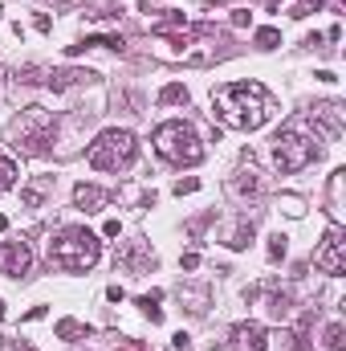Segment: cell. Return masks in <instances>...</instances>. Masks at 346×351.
Returning a JSON list of instances; mask_svg holds the SVG:
<instances>
[{
    "instance_id": "4fadbf2b",
    "label": "cell",
    "mask_w": 346,
    "mask_h": 351,
    "mask_svg": "<svg viewBox=\"0 0 346 351\" xmlns=\"http://www.w3.org/2000/svg\"><path fill=\"white\" fill-rule=\"evenodd\" d=\"M49 192H53V176H37V180L21 192V200H25L29 208H41V200H45Z\"/></svg>"
},
{
    "instance_id": "f546056e",
    "label": "cell",
    "mask_w": 346,
    "mask_h": 351,
    "mask_svg": "<svg viewBox=\"0 0 346 351\" xmlns=\"http://www.w3.org/2000/svg\"><path fill=\"white\" fill-rule=\"evenodd\" d=\"M102 233H106V237H118V233H122V225H118V221H106V225H102Z\"/></svg>"
},
{
    "instance_id": "603a6c76",
    "label": "cell",
    "mask_w": 346,
    "mask_h": 351,
    "mask_svg": "<svg viewBox=\"0 0 346 351\" xmlns=\"http://www.w3.org/2000/svg\"><path fill=\"white\" fill-rule=\"evenodd\" d=\"M257 45L261 49H277L281 45V33L277 29H257Z\"/></svg>"
},
{
    "instance_id": "6da1fadb",
    "label": "cell",
    "mask_w": 346,
    "mask_h": 351,
    "mask_svg": "<svg viewBox=\"0 0 346 351\" xmlns=\"http://www.w3.org/2000/svg\"><path fill=\"white\" fill-rule=\"evenodd\" d=\"M212 110L232 131H257L273 114V98L261 82H228L212 94Z\"/></svg>"
},
{
    "instance_id": "277c9868",
    "label": "cell",
    "mask_w": 346,
    "mask_h": 351,
    "mask_svg": "<svg viewBox=\"0 0 346 351\" xmlns=\"http://www.w3.org/2000/svg\"><path fill=\"white\" fill-rule=\"evenodd\" d=\"M155 152H159L168 164H175V168H183V164L196 168V164L204 160V143H200V135H196L187 123H179V119L155 127Z\"/></svg>"
},
{
    "instance_id": "7402d4cb",
    "label": "cell",
    "mask_w": 346,
    "mask_h": 351,
    "mask_svg": "<svg viewBox=\"0 0 346 351\" xmlns=\"http://www.w3.org/2000/svg\"><path fill=\"white\" fill-rule=\"evenodd\" d=\"M57 335H62V339H78V335H86V327H82L78 319H62V323H57Z\"/></svg>"
},
{
    "instance_id": "ba28073f",
    "label": "cell",
    "mask_w": 346,
    "mask_h": 351,
    "mask_svg": "<svg viewBox=\"0 0 346 351\" xmlns=\"http://www.w3.org/2000/svg\"><path fill=\"white\" fill-rule=\"evenodd\" d=\"M29 265H33V254H29L25 241H8V245L0 250V274L21 278V274H29Z\"/></svg>"
},
{
    "instance_id": "1f68e13d",
    "label": "cell",
    "mask_w": 346,
    "mask_h": 351,
    "mask_svg": "<svg viewBox=\"0 0 346 351\" xmlns=\"http://www.w3.org/2000/svg\"><path fill=\"white\" fill-rule=\"evenodd\" d=\"M261 4H265V8H281V0H261Z\"/></svg>"
},
{
    "instance_id": "d6986e66",
    "label": "cell",
    "mask_w": 346,
    "mask_h": 351,
    "mask_svg": "<svg viewBox=\"0 0 346 351\" xmlns=\"http://www.w3.org/2000/svg\"><path fill=\"white\" fill-rule=\"evenodd\" d=\"M159 102H163V106H179V102H187V86H179V82L163 86L159 90Z\"/></svg>"
},
{
    "instance_id": "9a60e30c",
    "label": "cell",
    "mask_w": 346,
    "mask_h": 351,
    "mask_svg": "<svg viewBox=\"0 0 346 351\" xmlns=\"http://www.w3.org/2000/svg\"><path fill=\"white\" fill-rule=\"evenodd\" d=\"M265 306H269V315H273V319H285V315H289V306H293V294H289V290H269Z\"/></svg>"
},
{
    "instance_id": "2e32d148",
    "label": "cell",
    "mask_w": 346,
    "mask_h": 351,
    "mask_svg": "<svg viewBox=\"0 0 346 351\" xmlns=\"http://www.w3.org/2000/svg\"><path fill=\"white\" fill-rule=\"evenodd\" d=\"M159 302H163V290H151V294H143V298H139V306H143V315H147L151 323H163V311H159Z\"/></svg>"
},
{
    "instance_id": "4316f807",
    "label": "cell",
    "mask_w": 346,
    "mask_h": 351,
    "mask_svg": "<svg viewBox=\"0 0 346 351\" xmlns=\"http://www.w3.org/2000/svg\"><path fill=\"white\" fill-rule=\"evenodd\" d=\"M179 265H183V269H196V265H200V254H196V250H187V254L179 258Z\"/></svg>"
},
{
    "instance_id": "836d02e7",
    "label": "cell",
    "mask_w": 346,
    "mask_h": 351,
    "mask_svg": "<svg viewBox=\"0 0 346 351\" xmlns=\"http://www.w3.org/2000/svg\"><path fill=\"white\" fill-rule=\"evenodd\" d=\"M208 4H212V8H216V4H228V0H208Z\"/></svg>"
},
{
    "instance_id": "30bf717a",
    "label": "cell",
    "mask_w": 346,
    "mask_h": 351,
    "mask_svg": "<svg viewBox=\"0 0 346 351\" xmlns=\"http://www.w3.org/2000/svg\"><path fill=\"white\" fill-rule=\"evenodd\" d=\"M118 265H122V269H131V274H143V269H151V265H155V254H151V245H147V241H127V245L118 250Z\"/></svg>"
},
{
    "instance_id": "d6a6232c",
    "label": "cell",
    "mask_w": 346,
    "mask_h": 351,
    "mask_svg": "<svg viewBox=\"0 0 346 351\" xmlns=\"http://www.w3.org/2000/svg\"><path fill=\"white\" fill-rule=\"evenodd\" d=\"M12 351H33V348H29V343H16V348H12Z\"/></svg>"
},
{
    "instance_id": "4dcf8cb0",
    "label": "cell",
    "mask_w": 346,
    "mask_h": 351,
    "mask_svg": "<svg viewBox=\"0 0 346 351\" xmlns=\"http://www.w3.org/2000/svg\"><path fill=\"white\" fill-rule=\"evenodd\" d=\"M232 25H249V8H237L232 12Z\"/></svg>"
},
{
    "instance_id": "3957f363",
    "label": "cell",
    "mask_w": 346,
    "mask_h": 351,
    "mask_svg": "<svg viewBox=\"0 0 346 351\" xmlns=\"http://www.w3.org/2000/svg\"><path fill=\"white\" fill-rule=\"evenodd\" d=\"M102 258V241L82 229V225H70V229H62L53 241H49V262L62 265V269H70V274H82L90 265Z\"/></svg>"
},
{
    "instance_id": "5bb4252c",
    "label": "cell",
    "mask_w": 346,
    "mask_h": 351,
    "mask_svg": "<svg viewBox=\"0 0 346 351\" xmlns=\"http://www.w3.org/2000/svg\"><path fill=\"white\" fill-rule=\"evenodd\" d=\"M90 78H94L90 70H53L45 82H49L53 90H70V86H78V82H90Z\"/></svg>"
},
{
    "instance_id": "cb8c5ba5",
    "label": "cell",
    "mask_w": 346,
    "mask_h": 351,
    "mask_svg": "<svg viewBox=\"0 0 346 351\" xmlns=\"http://www.w3.org/2000/svg\"><path fill=\"white\" fill-rule=\"evenodd\" d=\"M285 241H289L285 233H273V237H269V258H273V262H277V258H285Z\"/></svg>"
},
{
    "instance_id": "8fae6325",
    "label": "cell",
    "mask_w": 346,
    "mask_h": 351,
    "mask_svg": "<svg viewBox=\"0 0 346 351\" xmlns=\"http://www.w3.org/2000/svg\"><path fill=\"white\" fill-rule=\"evenodd\" d=\"M110 188H98V184H78L74 188V204L82 208V213H98L102 204H110Z\"/></svg>"
},
{
    "instance_id": "e575fe53",
    "label": "cell",
    "mask_w": 346,
    "mask_h": 351,
    "mask_svg": "<svg viewBox=\"0 0 346 351\" xmlns=\"http://www.w3.org/2000/svg\"><path fill=\"white\" fill-rule=\"evenodd\" d=\"M0 78H4V70H0Z\"/></svg>"
},
{
    "instance_id": "d590c367",
    "label": "cell",
    "mask_w": 346,
    "mask_h": 351,
    "mask_svg": "<svg viewBox=\"0 0 346 351\" xmlns=\"http://www.w3.org/2000/svg\"><path fill=\"white\" fill-rule=\"evenodd\" d=\"M62 4H66V0H62Z\"/></svg>"
},
{
    "instance_id": "484cf974",
    "label": "cell",
    "mask_w": 346,
    "mask_h": 351,
    "mask_svg": "<svg viewBox=\"0 0 346 351\" xmlns=\"http://www.w3.org/2000/svg\"><path fill=\"white\" fill-rule=\"evenodd\" d=\"M200 188V180H179L175 184V196H187V192H196Z\"/></svg>"
},
{
    "instance_id": "9c48e42d",
    "label": "cell",
    "mask_w": 346,
    "mask_h": 351,
    "mask_svg": "<svg viewBox=\"0 0 346 351\" xmlns=\"http://www.w3.org/2000/svg\"><path fill=\"white\" fill-rule=\"evenodd\" d=\"M265 327L261 323H237L228 335V351H265Z\"/></svg>"
},
{
    "instance_id": "83f0119b",
    "label": "cell",
    "mask_w": 346,
    "mask_h": 351,
    "mask_svg": "<svg viewBox=\"0 0 346 351\" xmlns=\"http://www.w3.org/2000/svg\"><path fill=\"white\" fill-rule=\"evenodd\" d=\"M114 351H147L143 343H135V339H118V348Z\"/></svg>"
},
{
    "instance_id": "d4e9b609",
    "label": "cell",
    "mask_w": 346,
    "mask_h": 351,
    "mask_svg": "<svg viewBox=\"0 0 346 351\" xmlns=\"http://www.w3.org/2000/svg\"><path fill=\"white\" fill-rule=\"evenodd\" d=\"M322 4H326V0H297V4H293V12H289V16H310V12H318V8H322Z\"/></svg>"
},
{
    "instance_id": "44dd1931",
    "label": "cell",
    "mask_w": 346,
    "mask_h": 351,
    "mask_svg": "<svg viewBox=\"0 0 346 351\" xmlns=\"http://www.w3.org/2000/svg\"><path fill=\"white\" fill-rule=\"evenodd\" d=\"M249 241H253V221H241V229L232 233V241H228V245H232V250H245Z\"/></svg>"
},
{
    "instance_id": "5b68a950",
    "label": "cell",
    "mask_w": 346,
    "mask_h": 351,
    "mask_svg": "<svg viewBox=\"0 0 346 351\" xmlns=\"http://www.w3.org/2000/svg\"><path fill=\"white\" fill-rule=\"evenodd\" d=\"M135 152H139L135 135H131V131L110 127V131H102V135L90 143L86 160H90V168H98V172H122V168H131V164H135Z\"/></svg>"
},
{
    "instance_id": "e0dca14e",
    "label": "cell",
    "mask_w": 346,
    "mask_h": 351,
    "mask_svg": "<svg viewBox=\"0 0 346 351\" xmlns=\"http://www.w3.org/2000/svg\"><path fill=\"white\" fill-rule=\"evenodd\" d=\"M232 188H237V192H261V172L253 168V160H249V168H245V172L232 180Z\"/></svg>"
},
{
    "instance_id": "f1b7e54d",
    "label": "cell",
    "mask_w": 346,
    "mask_h": 351,
    "mask_svg": "<svg viewBox=\"0 0 346 351\" xmlns=\"http://www.w3.org/2000/svg\"><path fill=\"white\" fill-rule=\"evenodd\" d=\"M172 343H175V351H187V343H191V335H187V331H179V335H175Z\"/></svg>"
},
{
    "instance_id": "7c38bea8",
    "label": "cell",
    "mask_w": 346,
    "mask_h": 351,
    "mask_svg": "<svg viewBox=\"0 0 346 351\" xmlns=\"http://www.w3.org/2000/svg\"><path fill=\"white\" fill-rule=\"evenodd\" d=\"M310 114H314V123L322 127L326 139H338V131H343V110H338L334 102H322V106H314Z\"/></svg>"
},
{
    "instance_id": "ac0fdd59",
    "label": "cell",
    "mask_w": 346,
    "mask_h": 351,
    "mask_svg": "<svg viewBox=\"0 0 346 351\" xmlns=\"http://www.w3.org/2000/svg\"><path fill=\"white\" fill-rule=\"evenodd\" d=\"M322 348H326V351H343L346 348V327H343V323H330V327H326Z\"/></svg>"
},
{
    "instance_id": "ffe728a7",
    "label": "cell",
    "mask_w": 346,
    "mask_h": 351,
    "mask_svg": "<svg viewBox=\"0 0 346 351\" xmlns=\"http://www.w3.org/2000/svg\"><path fill=\"white\" fill-rule=\"evenodd\" d=\"M16 184V164L12 156H0V188H12Z\"/></svg>"
},
{
    "instance_id": "52a82bcc",
    "label": "cell",
    "mask_w": 346,
    "mask_h": 351,
    "mask_svg": "<svg viewBox=\"0 0 346 351\" xmlns=\"http://www.w3.org/2000/svg\"><path fill=\"white\" fill-rule=\"evenodd\" d=\"M314 265L326 269L330 278H343L346 274V241H343V229H338V225L326 229V241H322V250L314 254Z\"/></svg>"
},
{
    "instance_id": "7a4b0ae2",
    "label": "cell",
    "mask_w": 346,
    "mask_h": 351,
    "mask_svg": "<svg viewBox=\"0 0 346 351\" xmlns=\"http://www.w3.org/2000/svg\"><path fill=\"white\" fill-rule=\"evenodd\" d=\"M8 139L21 156H45L57 139V114L45 106H25L8 127Z\"/></svg>"
},
{
    "instance_id": "8992f818",
    "label": "cell",
    "mask_w": 346,
    "mask_h": 351,
    "mask_svg": "<svg viewBox=\"0 0 346 351\" xmlns=\"http://www.w3.org/2000/svg\"><path fill=\"white\" fill-rule=\"evenodd\" d=\"M314 156H318V147H314V139H310L297 123H289V127H281V131L273 135V160H277V168L285 176L302 172Z\"/></svg>"
}]
</instances>
